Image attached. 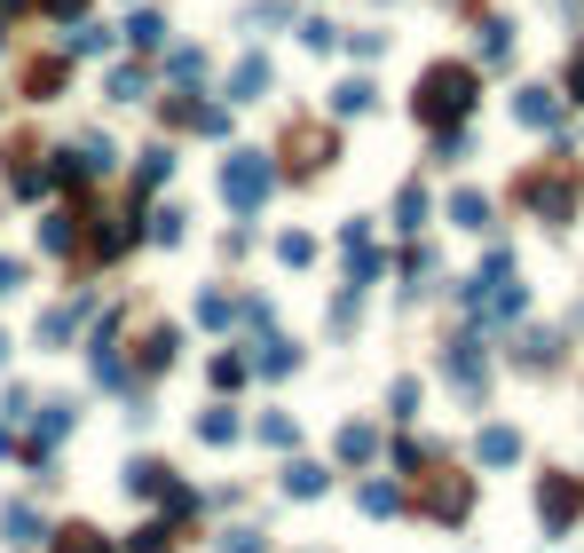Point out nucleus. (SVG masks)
Returning <instances> with one entry per match:
<instances>
[{
    "label": "nucleus",
    "mask_w": 584,
    "mask_h": 553,
    "mask_svg": "<svg viewBox=\"0 0 584 553\" xmlns=\"http://www.w3.org/2000/svg\"><path fill=\"white\" fill-rule=\"evenodd\" d=\"M482 56H490V63H505V56H513V24H498V16L482 24Z\"/></svg>",
    "instance_id": "nucleus-25"
},
{
    "label": "nucleus",
    "mask_w": 584,
    "mask_h": 553,
    "mask_svg": "<svg viewBox=\"0 0 584 553\" xmlns=\"http://www.w3.org/2000/svg\"><path fill=\"white\" fill-rule=\"evenodd\" d=\"M261 87H269V56H246L229 72V104H261Z\"/></svg>",
    "instance_id": "nucleus-6"
},
{
    "label": "nucleus",
    "mask_w": 584,
    "mask_h": 553,
    "mask_svg": "<svg viewBox=\"0 0 584 553\" xmlns=\"http://www.w3.org/2000/svg\"><path fill=\"white\" fill-rule=\"evenodd\" d=\"M87 245L103 253V262H111V253H127V214H103V230H95Z\"/></svg>",
    "instance_id": "nucleus-21"
},
{
    "label": "nucleus",
    "mask_w": 584,
    "mask_h": 553,
    "mask_svg": "<svg viewBox=\"0 0 584 553\" xmlns=\"http://www.w3.org/2000/svg\"><path fill=\"white\" fill-rule=\"evenodd\" d=\"M269 190H277V167H269L261 151H229V167H222V199L237 214H261L269 206Z\"/></svg>",
    "instance_id": "nucleus-2"
},
{
    "label": "nucleus",
    "mask_w": 584,
    "mask_h": 553,
    "mask_svg": "<svg viewBox=\"0 0 584 553\" xmlns=\"http://www.w3.org/2000/svg\"><path fill=\"white\" fill-rule=\"evenodd\" d=\"M395 230H427V190H419V182L395 199Z\"/></svg>",
    "instance_id": "nucleus-19"
},
{
    "label": "nucleus",
    "mask_w": 584,
    "mask_h": 553,
    "mask_svg": "<svg viewBox=\"0 0 584 553\" xmlns=\"http://www.w3.org/2000/svg\"><path fill=\"white\" fill-rule=\"evenodd\" d=\"M300 40L317 48V56H332V48H339V24H324V16H308V24H300Z\"/></svg>",
    "instance_id": "nucleus-27"
},
{
    "label": "nucleus",
    "mask_w": 584,
    "mask_h": 553,
    "mask_svg": "<svg viewBox=\"0 0 584 553\" xmlns=\"http://www.w3.org/2000/svg\"><path fill=\"white\" fill-rule=\"evenodd\" d=\"M80 324H87V301H63V309H48V316H40V348H63V340L80 333Z\"/></svg>",
    "instance_id": "nucleus-5"
},
{
    "label": "nucleus",
    "mask_w": 584,
    "mask_h": 553,
    "mask_svg": "<svg viewBox=\"0 0 584 553\" xmlns=\"http://www.w3.org/2000/svg\"><path fill=\"white\" fill-rule=\"evenodd\" d=\"M513 119H522V127H553V119H561L553 87H522V95H513Z\"/></svg>",
    "instance_id": "nucleus-7"
},
{
    "label": "nucleus",
    "mask_w": 584,
    "mask_h": 553,
    "mask_svg": "<svg viewBox=\"0 0 584 553\" xmlns=\"http://www.w3.org/2000/svg\"><path fill=\"white\" fill-rule=\"evenodd\" d=\"M198 435H205V443H237V411H229V404L198 411Z\"/></svg>",
    "instance_id": "nucleus-17"
},
{
    "label": "nucleus",
    "mask_w": 584,
    "mask_h": 553,
    "mask_svg": "<svg viewBox=\"0 0 584 553\" xmlns=\"http://www.w3.org/2000/svg\"><path fill=\"white\" fill-rule=\"evenodd\" d=\"M522 199H529L545 221H569V214H576V175H537V182H522Z\"/></svg>",
    "instance_id": "nucleus-4"
},
{
    "label": "nucleus",
    "mask_w": 584,
    "mask_h": 553,
    "mask_svg": "<svg viewBox=\"0 0 584 553\" xmlns=\"http://www.w3.org/2000/svg\"><path fill=\"white\" fill-rule=\"evenodd\" d=\"M0 364H9V333H0Z\"/></svg>",
    "instance_id": "nucleus-38"
},
{
    "label": "nucleus",
    "mask_w": 584,
    "mask_h": 553,
    "mask_svg": "<svg viewBox=\"0 0 584 553\" xmlns=\"http://www.w3.org/2000/svg\"><path fill=\"white\" fill-rule=\"evenodd\" d=\"M166 482H175V474H166L158 459H134L127 467V498H166Z\"/></svg>",
    "instance_id": "nucleus-8"
},
{
    "label": "nucleus",
    "mask_w": 584,
    "mask_h": 553,
    "mask_svg": "<svg viewBox=\"0 0 584 553\" xmlns=\"http://www.w3.org/2000/svg\"><path fill=\"white\" fill-rule=\"evenodd\" d=\"M569 95H576V104H584V63H569Z\"/></svg>",
    "instance_id": "nucleus-37"
},
{
    "label": "nucleus",
    "mask_w": 584,
    "mask_h": 553,
    "mask_svg": "<svg viewBox=\"0 0 584 553\" xmlns=\"http://www.w3.org/2000/svg\"><path fill=\"white\" fill-rule=\"evenodd\" d=\"M48 9H56L63 24H72V16H87V0H48Z\"/></svg>",
    "instance_id": "nucleus-36"
},
{
    "label": "nucleus",
    "mask_w": 584,
    "mask_h": 553,
    "mask_svg": "<svg viewBox=\"0 0 584 553\" xmlns=\"http://www.w3.org/2000/svg\"><path fill=\"white\" fill-rule=\"evenodd\" d=\"M403 498H395V482H363V514H395Z\"/></svg>",
    "instance_id": "nucleus-29"
},
{
    "label": "nucleus",
    "mask_w": 584,
    "mask_h": 553,
    "mask_svg": "<svg viewBox=\"0 0 584 553\" xmlns=\"http://www.w3.org/2000/svg\"><path fill=\"white\" fill-rule=\"evenodd\" d=\"M261 443H277V450H293V419H285V411H269V419H261Z\"/></svg>",
    "instance_id": "nucleus-32"
},
{
    "label": "nucleus",
    "mask_w": 584,
    "mask_h": 553,
    "mask_svg": "<svg viewBox=\"0 0 584 553\" xmlns=\"http://www.w3.org/2000/svg\"><path fill=\"white\" fill-rule=\"evenodd\" d=\"M63 80H72L63 63H32V80H24V87H32V104H48V95H56Z\"/></svg>",
    "instance_id": "nucleus-24"
},
{
    "label": "nucleus",
    "mask_w": 584,
    "mask_h": 553,
    "mask_svg": "<svg viewBox=\"0 0 584 553\" xmlns=\"http://www.w3.org/2000/svg\"><path fill=\"white\" fill-rule=\"evenodd\" d=\"M103 48H111V32H103V24H80V32H63V56H103Z\"/></svg>",
    "instance_id": "nucleus-20"
},
{
    "label": "nucleus",
    "mask_w": 584,
    "mask_h": 553,
    "mask_svg": "<svg viewBox=\"0 0 584 553\" xmlns=\"http://www.w3.org/2000/svg\"><path fill=\"white\" fill-rule=\"evenodd\" d=\"M143 364H151V372H166V364H175V333H151V348H143Z\"/></svg>",
    "instance_id": "nucleus-31"
},
{
    "label": "nucleus",
    "mask_w": 584,
    "mask_h": 553,
    "mask_svg": "<svg viewBox=\"0 0 584 553\" xmlns=\"http://www.w3.org/2000/svg\"><path fill=\"white\" fill-rule=\"evenodd\" d=\"M576 514H584V482L576 474H545L537 482V522H545V538H561Z\"/></svg>",
    "instance_id": "nucleus-3"
},
{
    "label": "nucleus",
    "mask_w": 584,
    "mask_h": 553,
    "mask_svg": "<svg viewBox=\"0 0 584 553\" xmlns=\"http://www.w3.org/2000/svg\"><path fill=\"white\" fill-rule=\"evenodd\" d=\"M474 450H482V467H513V459H522V435H513V428H482Z\"/></svg>",
    "instance_id": "nucleus-9"
},
{
    "label": "nucleus",
    "mask_w": 584,
    "mask_h": 553,
    "mask_svg": "<svg viewBox=\"0 0 584 553\" xmlns=\"http://www.w3.org/2000/svg\"><path fill=\"white\" fill-rule=\"evenodd\" d=\"M474 95H482L474 63H434V72L419 80V95H410V111H419L427 127H458V119L474 111Z\"/></svg>",
    "instance_id": "nucleus-1"
},
{
    "label": "nucleus",
    "mask_w": 584,
    "mask_h": 553,
    "mask_svg": "<svg viewBox=\"0 0 584 553\" xmlns=\"http://www.w3.org/2000/svg\"><path fill=\"white\" fill-rule=\"evenodd\" d=\"M246 380V356H214V387H237Z\"/></svg>",
    "instance_id": "nucleus-33"
},
{
    "label": "nucleus",
    "mask_w": 584,
    "mask_h": 553,
    "mask_svg": "<svg viewBox=\"0 0 584 553\" xmlns=\"http://www.w3.org/2000/svg\"><path fill=\"white\" fill-rule=\"evenodd\" d=\"M40 245H48V253H72V245H80V214H48V221H40Z\"/></svg>",
    "instance_id": "nucleus-13"
},
{
    "label": "nucleus",
    "mask_w": 584,
    "mask_h": 553,
    "mask_svg": "<svg viewBox=\"0 0 584 553\" xmlns=\"http://www.w3.org/2000/svg\"><path fill=\"white\" fill-rule=\"evenodd\" d=\"M127 40H134V48H158V40H166V16H151V9H143V16L127 24Z\"/></svg>",
    "instance_id": "nucleus-26"
},
{
    "label": "nucleus",
    "mask_w": 584,
    "mask_h": 553,
    "mask_svg": "<svg viewBox=\"0 0 584 553\" xmlns=\"http://www.w3.org/2000/svg\"><path fill=\"white\" fill-rule=\"evenodd\" d=\"M56 553H111V538L87 530V522H72V530H56Z\"/></svg>",
    "instance_id": "nucleus-15"
},
{
    "label": "nucleus",
    "mask_w": 584,
    "mask_h": 553,
    "mask_svg": "<svg viewBox=\"0 0 584 553\" xmlns=\"http://www.w3.org/2000/svg\"><path fill=\"white\" fill-rule=\"evenodd\" d=\"M222 553H269V545H261V530H229V538H222Z\"/></svg>",
    "instance_id": "nucleus-34"
},
{
    "label": "nucleus",
    "mask_w": 584,
    "mask_h": 553,
    "mask_svg": "<svg viewBox=\"0 0 584 553\" xmlns=\"http://www.w3.org/2000/svg\"><path fill=\"white\" fill-rule=\"evenodd\" d=\"M166 72H175V80H205V48H175V56H166Z\"/></svg>",
    "instance_id": "nucleus-28"
},
{
    "label": "nucleus",
    "mask_w": 584,
    "mask_h": 553,
    "mask_svg": "<svg viewBox=\"0 0 584 553\" xmlns=\"http://www.w3.org/2000/svg\"><path fill=\"white\" fill-rule=\"evenodd\" d=\"M0 530H9V545H32V538H40V514H32V506L16 498L9 514H0Z\"/></svg>",
    "instance_id": "nucleus-16"
},
{
    "label": "nucleus",
    "mask_w": 584,
    "mask_h": 553,
    "mask_svg": "<svg viewBox=\"0 0 584 553\" xmlns=\"http://www.w3.org/2000/svg\"><path fill=\"white\" fill-rule=\"evenodd\" d=\"M324 482H332V474H324L317 459H293V467H285V491H293V498H324Z\"/></svg>",
    "instance_id": "nucleus-11"
},
{
    "label": "nucleus",
    "mask_w": 584,
    "mask_h": 553,
    "mask_svg": "<svg viewBox=\"0 0 584 553\" xmlns=\"http://www.w3.org/2000/svg\"><path fill=\"white\" fill-rule=\"evenodd\" d=\"M371 104H380V95H371V80H339V87H332V111H339V119H363Z\"/></svg>",
    "instance_id": "nucleus-10"
},
{
    "label": "nucleus",
    "mask_w": 584,
    "mask_h": 553,
    "mask_svg": "<svg viewBox=\"0 0 584 553\" xmlns=\"http://www.w3.org/2000/svg\"><path fill=\"white\" fill-rule=\"evenodd\" d=\"M127 545H134V553H175V514H166V522H143Z\"/></svg>",
    "instance_id": "nucleus-18"
},
{
    "label": "nucleus",
    "mask_w": 584,
    "mask_h": 553,
    "mask_svg": "<svg viewBox=\"0 0 584 553\" xmlns=\"http://www.w3.org/2000/svg\"><path fill=\"white\" fill-rule=\"evenodd\" d=\"M111 95H119V104H143L151 80H143V72H111Z\"/></svg>",
    "instance_id": "nucleus-30"
},
{
    "label": "nucleus",
    "mask_w": 584,
    "mask_h": 553,
    "mask_svg": "<svg viewBox=\"0 0 584 553\" xmlns=\"http://www.w3.org/2000/svg\"><path fill=\"white\" fill-rule=\"evenodd\" d=\"M175 175V151H143V175H134V199H151V190Z\"/></svg>",
    "instance_id": "nucleus-14"
},
{
    "label": "nucleus",
    "mask_w": 584,
    "mask_h": 553,
    "mask_svg": "<svg viewBox=\"0 0 584 553\" xmlns=\"http://www.w3.org/2000/svg\"><path fill=\"white\" fill-rule=\"evenodd\" d=\"M371 450H380V435H371V428H339V459H348V467H363Z\"/></svg>",
    "instance_id": "nucleus-22"
},
{
    "label": "nucleus",
    "mask_w": 584,
    "mask_h": 553,
    "mask_svg": "<svg viewBox=\"0 0 584 553\" xmlns=\"http://www.w3.org/2000/svg\"><path fill=\"white\" fill-rule=\"evenodd\" d=\"M451 221H458V230H490V199H482V190H458V199H451Z\"/></svg>",
    "instance_id": "nucleus-12"
},
{
    "label": "nucleus",
    "mask_w": 584,
    "mask_h": 553,
    "mask_svg": "<svg viewBox=\"0 0 584 553\" xmlns=\"http://www.w3.org/2000/svg\"><path fill=\"white\" fill-rule=\"evenodd\" d=\"M277 262H285V269H308V262H317V238H308V230L277 238Z\"/></svg>",
    "instance_id": "nucleus-23"
},
{
    "label": "nucleus",
    "mask_w": 584,
    "mask_h": 553,
    "mask_svg": "<svg viewBox=\"0 0 584 553\" xmlns=\"http://www.w3.org/2000/svg\"><path fill=\"white\" fill-rule=\"evenodd\" d=\"M24 285V262H0V292H16Z\"/></svg>",
    "instance_id": "nucleus-35"
}]
</instances>
